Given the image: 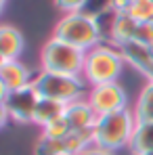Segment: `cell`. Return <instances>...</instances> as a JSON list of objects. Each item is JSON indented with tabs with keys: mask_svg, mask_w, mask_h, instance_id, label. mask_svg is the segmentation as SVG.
<instances>
[{
	"mask_svg": "<svg viewBox=\"0 0 153 155\" xmlns=\"http://www.w3.org/2000/svg\"><path fill=\"white\" fill-rule=\"evenodd\" d=\"M136 126V117L130 109L99 115L95 124V147L105 151H120L130 147V138Z\"/></svg>",
	"mask_w": 153,
	"mask_h": 155,
	"instance_id": "1",
	"label": "cell"
},
{
	"mask_svg": "<svg viewBox=\"0 0 153 155\" xmlns=\"http://www.w3.org/2000/svg\"><path fill=\"white\" fill-rule=\"evenodd\" d=\"M124 57L118 46L113 44H97L95 48L86 51L84 61V80L95 86V84H107V82H118V78L124 69Z\"/></svg>",
	"mask_w": 153,
	"mask_h": 155,
	"instance_id": "2",
	"label": "cell"
},
{
	"mask_svg": "<svg viewBox=\"0 0 153 155\" xmlns=\"http://www.w3.org/2000/svg\"><path fill=\"white\" fill-rule=\"evenodd\" d=\"M52 38H59L82 51H90L97 44H101V34H99L95 17L82 11L63 15V19H59V23L55 25Z\"/></svg>",
	"mask_w": 153,
	"mask_h": 155,
	"instance_id": "3",
	"label": "cell"
},
{
	"mask_svg": "<svg viewBox=\"0 0 153 155\" xmlns=\"http://www.w3.org/2000/svg\"><path fill=\"white\" fill-rule=\"evenodd\" d=\"M86 51L76 48L59 38H51L40 52V65L44 71L63 74V76H82Z\"/></svg>",
	"mask_w": 153,
	"mask_h": 155,
	"instance_id": "4",
	"label": "cell"
},
{
	"mask_svg": "<svg viewBox=\"0 0 153 155\" xmlns=\"http://www.w3.org/2000/svg\"><path fill=\"white\" fill-rule=\"evenodd\" d=\"M32 84L42 99H52L65 105L84 99V92H86L82 76H63V74H51L44 69L34 74Z\"/></svg>",
	"mask_w": 153,
	"mask_h": 155,
	"instance_id": "5",
	"label": "cell"
},
{
	"mask_svg": "<svg viewBox=\"0 0 153 155\" xmlns=\"http://www.w3.org/2000/svg\"><path fill=\"white\" fill-rule=\"evenodd\" d=\"M86 99L92 105V109L97 111V115H107V113H115V111L128 109V94L118 82L90 86Z\"/></svg>",
	"mask_w": 153,
	"mask_h": 155,
	"instance_id": "6",
	"label": "cell"
},
{
	"mask_svg": "<svg viewBox=\"0 0 153 155\" xmlns=\"http://www.w3.org/2000/svg\"><path fill=\"white\" fill-rule=\"evenodd\" d=\"M38 103H40V94L34 88V84L8 92L6 99H4V107L8 111V117L13 122H19V124H29V122L34 124Z\"/></svg>",
	"mask_w": 153,
	"mask_h": 155,
	"instance_id": "7",
	"label": "cell"
},
{
	"mask_svg": "<svg viewBox=\"0 0 153 155\" xmlns=\"http://www.w3.org/2000/svg\"><path fill=\"white\" fill-rule=\"evenodd\" d=\"M69 124L72 132H80V130H95V124L99 120L97 111L92 109V105L88 103V99H78L74 103L65 105V115H63Z\"/></svg>",
	"mask_w": 153,
	"mask_h": 155,
	"instance_id": "8",
	"label": "cell"
},
{
	"mask_svg": "<svg viewBox=\"0 0 153 155\" xmlns=\"http://www.w3.org/2000/svg\"><path fill=\"white\" fill-rule=\"evenodd\" d=\"M124 61L128 65H132L134 69H138L147 80H153V54L149 51V46L141 44V42H124L118 46Z\"/></svg>",
	"mask_w": 153,
	"mask_h": 155,
	"instance_id": "9",
	"label": "cell"
},
{
	"mask_svg": "<svg viewBox=\"0 0 153 155\" xmlns=\"http://www.w3.org/2000/svg\"><path fill=\"white\" fill-rule=\"evenodd\" d=\"M0 80L4 82L6 90L13 92V90H19V88L29 86L32 80H34V74L27 69L19 59H13V61H4L0 65Z\"/></svg>",
	"mask_w": 153,
	"mask_h": 155,
	"instance_id": "10",
	"label": "cell"
},
{
	"mask_svg": "<svg viewBox=\"0 0 153 155\" xmlns=\"http://www.w3.org/2000/svg\"><path fill=\"white\" fill-rule=\"evenodd\" d=\"M23 36L17 27L8 25V23H0V52L4 57V61H13L19 59V54L23 52Z\"/></svg>",
	"mask_w": 153,
	"mask_h": 155,
	"instance_id": "11",
	"label": "cell"
},
{
	"mask_svg": "<svg viewBox=\"0 0 153 155\" xmlns=\"http://www.w3.org/2000/svg\"><path fill=\"white\" fill-rule=\"evenodd\" d=\"M63 115H65V103H59V101L42 99L40 97V103L36 107V115H34V124L46 128L48 124H52L55 120H59Z\"/></svg>",
	"mask_w": 153,
	"mask_h": 155,
	"instance_id": "12",
	"label": "cell"
},
{
	"mask_svg": "<svg viewBox=\"0 0 153 155\" xmlns=\"http://www.w3.org/2000/svg\"><path fill=\"white\" fill-rule=\"evenodd\" d=\"M128 149L134 155H143L147 151H151L153 149V122H136Z\"/></svg>",
	"mask_w": 153,
	"mask_h": 155,
	"instance_id": "13",
	"label": "cell"
},
{
	"mask_svg": "<svg viewBox=\"0 0 153 155\" xmlns=\"http://www.w3.org/2000/svg\"><path fill=\"white\" fill-rule=\"evenodd\" d=\"M136 122H153V80H147L132 109Z\"/></svg>",
	"mask_w": 153,
	"mask_h": 155,
	"instance_id": "14",
	"label": "cell"
},
{
	"mask_svg": "<svg viewBox=\"0 0 153 155\" xmlns=\"http://www.w3.org/2000/svg\"><path fill=\"white\" fill-rule=\"evenodd\" d=\"M138 21H134L128 13H120L113 25V34H111V44L120 46L124 42H132L134 40V31H136Z\"/></svg>",
	"mask_w": 153,
	"mask_h": 155,
	"instance_id": "15",
	"label": "cell"
},
{
	"mask_svg": "<svg viewBox=\"0 0 153 155\" xmlns=\"http://www.w3.org/2000/svg\"><path fill=\"white\" fill-rule=\"evenodd\" d=\"M34 155H69L65 147V138H52L42 134L34 147Z\"/></svg>",
	"mask_w": 153,
	"mask_h": 155,
	"instance_id": "16",
	"label": "cell"
},
{
	"mask_svg": "<svg viewBox=\"0 0 153 155\" xmlns=\"http://www.w3.org/2000/svg\"><path fill=\"white\" fill-rule=\"evenodd\" d=\"M118 15H120V13H118L115 8H107V11H103L101 15H97V17H95L103 44H111V34H113V25H115Z\"/></svg>",
	"mask_w": 153,
	"mask_h": 155,
	"instance_id": "17",
	"label": "cell"
},
{
	"mask_svg": "<svg viewBox=\"0 0 153 155\" xmlns=\"http://www.w3.org/2000/svg\"><path fill=\"white\" fill-rule=\"evenodd\" d=\"M134 21H153V0H132L126 11Z\"/></svg>",
	"mask_w": 153,
	"mask_h": 155,
	"instance_id": "18",
	"label": "cell"
},
{
	"mask_svg": "<svg viewBox=\"0 0 153 155\" xmlns=\"http://www.w3.org/2000/svg\"><path fill=\"white\" fill-rule=\"evenodd\" d=\"M69 132H72V130H69V124H67L65 117H59V120H55L52 124H48L46 128H42V134L52 136V138H65Z\"/></svg>",
	"mask_w": 153,
	"mask_h": 155,
	"instance_id": "19",
	"label": "cell"
},
{
	"mask_svg": "<svg viewBox=\"0 0 153 155\" xmlns=\"http://www.w3.org/2000/svg\"><path fill=\"white\" fill-rule=\"evenodd\" d=\"M134 42H141V44H145V46H151L153 44V21H141V23L136 25Z\"/></svg>",
	"mask_w": 153,
	"mask_h": 155,
	"instance_id": "20",
	"label": "cell"
},
{
	"mask_svg": "<svg viewBox=\"0 0 153 155\" xmlns=\"http://www.w3.org/2000/svg\"><path fill=\"white\" fill-rule=\"evenodd\" d=\"M111 6H113V0H86L82 13H86L90 17H97V15H101L103 11H107Z\"/></svg>",
	"mask_w": 153,
	"mask_h": 155,
	"instance_id": "21",
	"label": "cell"
},
{
	"mask_svg": "<svg viewBox=\"0 0 153 155\" xmlns=\"http://www.w3.org/2000/svg\"><path fill=\"white\" fill-rule=\"evenodd\" d=\"M84 4H86V0H55V6H57L59 11H63L65 15H67V13H78V11H82Z\"/></svg>",
	"mask_w": 153,
	"mask_h": 155,
	"instance_id": "22",
	"label": "cell"
},
{
	"mask_svg": "<svg viewBox=\"0 0 153 155\" xmlns=\"http://www.w3.org/2000/svg\"><path fill=\"white\" fill-rule=\"evenodd\" d=\"M130 2H132V0H113V6H111V8H115L118 13H126Z\"/></svg>",
	"mask_w": 153,
	"mask_h": 155,
	"instance_id": "23",
	"label": "cell"
},
{
	"mask_svg": "<svg viewBox=\"0 0 153 155\" xmlns=\"http://www.w3.org/2000/svg\"><path fill=\"white\" fill-rule=\"evenodd\" d=\"M8 122H11V117H8V111H6L4 103H0V130L4 128V126H6Z\"/></svg>",
	"mask_w": 153,
	"mask_h": 155,
	"instance_id": "24",
	"label": "cell"
},
{
	"mask_svg": "<svg viewBox=\"0 0 153 155\" xmlns=\"http://www.w3.org/2000/svg\"><path fill=\"white\" fill-rule=\"evenodd\" d=\"M80 155H113L111 151H105V149H99V147H90L86 151H82Z\"/></svg>",
	"mask_w": 153,
	"mask_h": 155,
	"instance_id": "25",
	"label": "cell"
},
{
	"mask_svg": "<svg viewBox=\"0 0 153 155\" xmlns=\"http://www.w3.org/2000/svg\"><path fill=\"white\" fill-rule=\"evenodd\" d=\"M6 94H8V90H6V86H4V82L0 80V103H4V99H6Z\"/></svg>",
	"mask_w": 153,
	"mask_h": 155,
	"instance_id": "26",
	"label": "cell"
},
{
	"mask_svg": "<svg viewBox=\"0 0 153 155\" xmlns=\"http://www.w3.org/2000/svg\"><path fill=\"white\" fill-rule=\"evenodd\" d=\"M4 2H6V0H0V11L4 8Z\"/></svg>",
	"mask_w": 153,
	"mask_h": 155,
	"instance_id": "27",
	"label": "cell"
},
{
	"mask_svg": "<svg viewBox=\"0 0 153 155\" xmlns=\"http://www.w3.org/2000/svg\"><path fill=\"white\" fill-rule=\"evenodd\" d=\"M2 63H4V57H2V52H0V65H2Z\"/></svg>",
	"mask_w": 153,
	"mask_h": 155,
	"instance_id": "28",
	"label": "cell"
},
{
	"mask_svg": "<svg viewBox=\"0 0 153 155\" xmlns=\"http://www.w3.org/2000/svg\"><path fill=\"white\" fill-rule=\"evenodd\" d=\"M143 155H153V149H151V151H147V153H143Z\"/></svg>",
	"mask_w": 153,
	"mask_h": 155,
	"instance_id": "29",
	"label": "cell"
},
{
	"mask_svg": "<svg viewBox=\"0 0 153 155\" xmlns=\"http://www.w3.org/2000/svg\"><path fill=\"white\" fill-rule=\"evenodd\" d=\"M149 51H151V54H153V44H151V46H149Z\"/></svg>",
	"mask_w": 153,
	"mask_h": 155,
	"instance_id": "30",
	"label": "cell"
}]
</instances>
